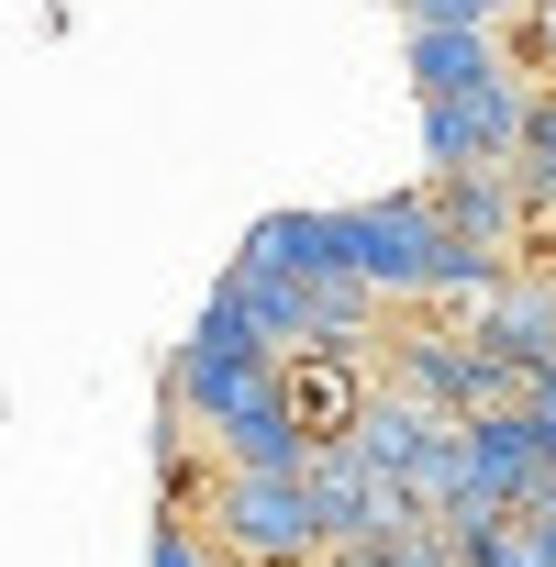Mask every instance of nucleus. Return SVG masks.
Here are the masks:
<instances>
[{
	"label": "nucleus",
	"instance_id": "obj_1",
	"mask_svg": "<svg viewBox=\"0 0 556 567\" xmlns=\"http://www.w3.org/2000/svg\"><path fill=\"white\" fill-rule=\"evenodd\" d=\"M390 390H412V401H434L445 423H467V412H501V401H523V379L467 334V323H445V312H412V323H390L379 334V357H368Z\"/></svg>",
	"mask_w": 556,
	"mask_h": 567
},
{
	"label": "nucleus",
	"instance_id": "obj_2",
	"mask_svg": "<svg viewBox=\"0 0 556 567\" xmlns=\"http://www.w3.org/2000/svg\"><path fill=\"white\" fill-rule=\"evenodd\" d=\"M189 523H212V545L245 556V567H323L312 489H301V478H278V467H223V456H212V489H200Z\"/></svg>",
	"mask_w": 556,
	"mask_h": 567
},
{
	"label": "nucleus",
	"instance_id": "obj_3",
	"mask_svg": "<svg viewBox=\"0 0 556 567\" xmlns=\"http://www.w3.org/2000/svg\"><path fill=\"white\" fill-rule=\"evenodd\" d=\"M267 390H278V346L245 323V301H223V290H212V312H200V323H189V346L167 357V412H189V423L212 434V423H234V412H245V401H267Z\"/></svg>",
	"mask_w": 556,
	"mask_h": 567
},
{
	"label": "nucleus",
	"instance_id": "obj_4",
	"mask_svg": "<svg viewBox=\"0 0 556 567\" xmlns=\"http://www.w3.org/2000/svg\"><path fill=\"white\" fill-rule=\"evenodd\" d=\"M445 245H456V234H445L434 189H390V200H357V212H346V267L368 278L390 312H423V301H434Z\"/></svg>",
	"mask_w": 556,
	"mask_h": 567
},
{
	"label": "nucleus",
	"instance_id": "obj_5",
	"mask_svg": "<svg viewBox=\"0 0 556 567\" xmlns=\"http://www.w3.org/2000/svg\"><path fill=\"white\" fill-rule=\"evenodd\" d=\"M346 445H357V456H368L401 501H423V512H445V501H456V423H445L434 401H412V390L368 379V401H357Z\"/></svg>",
	"mask_w": 556,
	"mask_h": 567
},
{
	"label": "nucleus",
	"instance_id": "obj_6",
	"mask_svg": "<svg viewBox=\"0 0 556 567\" xmlns=\"http://www.w3.org/2000/svg\"><path fill=\"white\" fill-rule=\"evenodd\" d=\"M523 123H534V68H501V79H478L456 101H423V178H445V167H512Z\"/></svg>",
	"mask_w": 556,
	"mask_h": 567
},
{
	"label": "nucleus",
	"instance_id": "obj_7",
	"mask_svg": "<svg viewBox=\"0 0 556 567\" xmlns=\"http://www.w3.org/2000/svg\"><path fill=\"white\" fill-rule=\"evenodd\" d=\"M301 489H312V523H323V545H357V534H379V523H401V512H423V501H401L346 434H323L312 445V467H301Z\"/></svg>",
	"mask_w": 556,
	"mask_h": 567
},
{
	"label": "nucleus",
	"instance_id": "obj_8",
	"mask_svg": "<svg viewBox=\"0 0 556 567\" xmlns=\"http://www.w3.org/2000/svg\"><path fill=\"white\" fill-rule=\"evenodd\" d=\"M467 334H478L512 379H523V368H545V357H556V267H545V256H523L501 290L467 312Z\"/></svg>",
	"mask_w": 556,
	"mask_h": 567
},
{
	"label": "nucleus",
	"instance_id": "obj_9",
	"mask_svg": "<svg viewBox=\"0 0 556 567\" xmlns=\"http://www.w3.org/2000/svg\"><path fill=\"white\" fill-rule=\"evenodd\" d=\"M423 189H434V212H445V234H456V245L534 256V200H523V178H512V167H445V178H423Z\"/></svg>",
	"mask_w": 556,
	"mask_h": 567
},
{
	"label": "nucleus",
	"instance_id": "obj_10",
	"mask_svg": "<svg viewBox=\"0 0 556 567\" xmlns=\"http://www.w3.org/2000/svg\"><path fill=\"white\" fill-rule=\"evenodd\" d=\"M401 34H412V45H401V68H412V101H456V90H478V79L523 68L501 23H401Z\"/></svg>",
	"mask_w": 556,
	"mask_h": 567
},
{
	"label": "nucleus",
	"instance_id": "obj_11",
	"mask_svg": "<svg viewBox=\"0 0 556 567\" xmlns=\"http://www.w3.org/2000/svg\"><path fill=\"white\" fill-rule=\"evenodd\" d=\"M200 445H212V456H223V467H278V478H301V467H312V445H323V434H312V423H301V412H290V379H278V390H267V401H245V412H234V423H212V434H200Z\"/></svg>",
	"mask_w": 556,
	"mask_h": 567
},
{
	"label": "nucleus",
	"instance_id": "obj_12",
	"mask_svg": "<svg viewBox=\"0 0 556 567\" xmlns=\"http://www.w3.org/2000/svg\"><path fill=\"white\" fill-rule=\"evenodd\" d=\"M234 256L290 267V278H357V267H346V212H256Z\"/></svg>",
	"mask_w": 556,
	"mask_h": 567
},
{
	"label": "nucleus",
	"instance_id": "obj_13",
	"mask_svg": "<svg viewBox=\"0 0 556 567\" xmlns=\"http://www.w3.org/2000/svg\"><path fill=\"white\" fill-rule=\"evenodd\" d=\"M223 301H245V323L278 346V357H301L312 346V278H290V267H256V256H234L223 278H212Z\"/></svg>",
	"mask_w": 556,
	"mask_h": 567
},
{
	"label": "nucleus",
	"instance_id": "obj_14",
	"mask_svg": "<svg viewBox=\"0 0 556 567\" xmlns=\"http://www.w3.org/2000/svg\"><path fill=\"white\" fill-rule=\"evenodd\" d=\"M523 200H534V234L556 223V79H534V123H523V156H512Z\"/></svg>",
	"mask_w": 556,
	"mask_h": 567
},
{
	"label": "nucleus",
	"instance_id": "obj_15",
	"mask_svg": "<svg viewBox=\"0 0 556 567\" xmlns=\"http://www.w3.org/2000/svg\"><path fill=\"white\" fill-rule=\"evenodd\" d=\"M145 567H234V556L212 545V523H189V512H156V534H145Z\"/></svg>",
	"mask_w": 556,
	"mask_h": 567
},
{
	"label": "nucleus",
	"instance_id": "obj_16",
	"mask_svg": "<svg viewBox=\"0 0 556 567\" xmlns=\"http://www.w3.org/2000/svg\"><path fill=\"white\" fill-rule=\"evenodd\" d=\"M501 34H512V56H523L534 79H556V0H523V12H512Z\"/></svg>",
	"mask_w": 556,
	"mask_h": 567
},
{
	"label": "nucleus",
	"instance_id": "obj_17",
	"mask_svg": "<svg viewBox=\"0 0 556 567\" xmlns=\"http://www.w3.org/2000/svg\"><path fill=\"white\" fill-rule=\"evenodd\" d=\"M401 23H512V0H401Z\"/></svg>",
	"mask_w": 556,
	"mask_h": 567
},
{
	"label": "nucleus",
	"instance_id": "obj_18",
	"mask_svg": "<svg viewBox=\"0 0 556 567\" xmlns=\"http://www.w3.org/2000/svg\"><path fill=\"white\" fill-rule=\"evenodd\" d=\"M523 423L556 445V357H545V368H523Z\"/></svg>",
	"mask_w": 556,
	"mask_h": 567
},
{
	"label": "nucleus",
	"instance_id": "obj_19",
	"mask_svg": "<svg viewBox=\"0 0 556 567\" xmlns=\"http://www.w3.org/2000/svg\"><path fill=\"white\" fill-rule=\"evenodd\" d=\"M523 556H534V567H556V501H534V512H523Z\"/></svg>",
	"mask_w": 556,
	"mask_h": 567
},
{
	"label": "nucleus",
	"instance_id": "obj_20",
	"mask_svg": "<svg viewBox=\"0 0 556 567\" xmlns=\"http://www.w3.org/2000/svg\"><path fill=\"white\" fill-rule=\"evenodd\" d=\"M534 256H545V267H556V223H545V234H534Z\"/></svg>",
	"mask_w": 556,
	"mask_h": 567
},
{
	"label": "nucleus",
	"instance_id": "obj_21",
	"mask_svg": "<svg viewBox=\"0 0 556 567\" xmlns=\"http://www.w3.org/2000/svg\"><path fill=\"white\" fill-rule=\"evenodd\" d=\"M501 567H534V556H501Z\"/></svg>",
	"mask_w": 556,
	"mask_h": 567
},
{
	"label": "nucleus",
	"instance_id": "obj_22",
	"mask_svg": "<svg viewBox=\"0 0 556 567\" xmlns=\"http://www.w3.org/2000/svg\"><path fill=\"white\" fill-rule=\"evenodd\" d=\"M512 12H523V0H512Z\"/></svg>",
	"mask_w": 556,
	"mask_h": 567
},
{
	"label": "nucleus",
	"instance_id": "obj_23",
	"mask_svg": "<svg viewBox=\"0 0 556 567\" xmlns=\"http://www.w3.org/2000/svg\"><path fill=\"white\" fill-rule=\"evenodd\" d=\"M234 567H245V556H234Z\"/></svg>",
	"mask_w": 556,
	"mask_h": 567
}]
</instances>
